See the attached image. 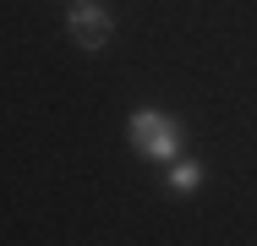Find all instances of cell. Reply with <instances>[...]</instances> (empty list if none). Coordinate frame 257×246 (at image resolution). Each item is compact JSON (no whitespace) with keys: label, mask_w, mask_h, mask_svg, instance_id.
<instances>
[{"label":"cell","mask_w":257,"mask_h":246,"mask_svg":"<svg viewBox=\"0 0 257 246\" xmlns=\"http://www.w3.org/2000/svg\"><path fill=\"white\" fill-rule=\"evenodd\" d=\"M132 148L170 164V159L181 153V126H175L170 115H159V109H143V115H132Z\"/></svg>","instance_id":"cell-1"},{"label":"cell","mask_w":257,"mask_h":246,"mask_svg":"<svg viewBox=\"0 0 257 246\" xmlns=\"http://www.w3.org/2000/svg\"><path fill=\"white\" fill-rule=\"evenodd\" d=\"M66 33H71L82 49H104V44H109V33H115V22H109V11H104V6L77 0V6H71V17H66Z\"/></svg>","instance_id":"cell-2"},{"label":"cell","mask_w":257,"mask_h":246,"mask_svg":"<svg viewBox=\"0 0 257 246\" xmlns=\"http://www.w3.org/2000/svg\"><path fill=\"white\" fill-rule=\"evenodd\" d=\"M197 181H203V170L197 164H170V192H197Z\"/></svg>","instance_id":"cell-3"}]
</instances>
